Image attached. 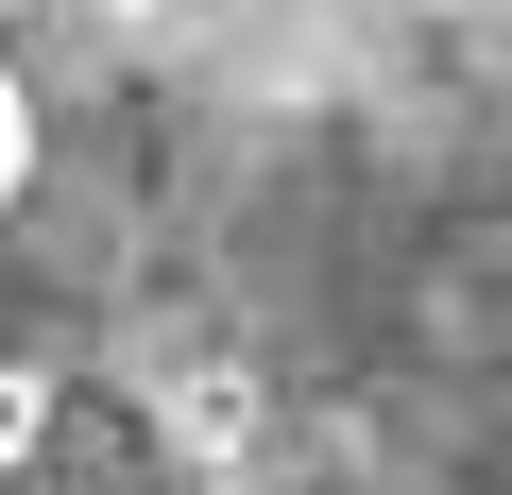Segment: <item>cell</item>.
<instances>
[{
    "label": "cell",
    "mask_w": 512,
    "mask_h": 495,
    "mask_svg": "<svg viewBox=\"0 0 512 495\" xmlns=\"http://www.w3.org/2000/svg\"><path fill=\"white\" fill-rule=\"evenodd\" d=\"M18 188H35V86L0 69V205H18Z\"/></svg>",
    "instance_id": "obj_1"
}]
</instances>
